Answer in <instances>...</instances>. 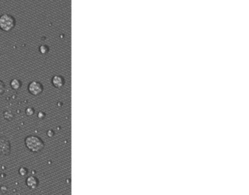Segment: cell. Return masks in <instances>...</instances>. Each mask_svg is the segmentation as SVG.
Segmentation results:
<instances>
[{
	"label": "cell",
	"instance_id": "obj_6",
	"mask_svg": "<svg viewBox=\"0 0 249 195\" xmlns=\"http://www.w3.org/2000/svg\"><path fill=\"white\" fill-rule=\"evenodd\" d=\"M26 184L29 188L31 189H35L38 186L39 181H38V179L36 177L31 176L26 178Z\"/></svg>",
	"mask_w": 249,
	"mask_h": 195
},
{
	"label": "cell",
	"instance_id": "obj_1",
	"mask_svg": "<svg viewBox=\"0 0 249 195\" xmlns=\"http://www.w3.org/2000/svg\"><path fill=\"white\" fill-rule=\"evenodd\" d=\"M24 143L29 151L37 153L42 151L45 147L43 141L36 135H29L24 140Z\"/></svg>",
	"mask_w": 249,
	"mask_h": 195
},
{
	"label": "cell",
	"instance_id": "obj_3",
	"mask_svg": "<svg viewBox=\"0 0 249 195\" xmlns=\"http://www.w3.org/2000/svg\"><path fill=\"white\" fill-rule=\"evenodd\" d=\"M11 152V145L7 137H0V155L8 156Z\"/></svg>",
	"mask_w": 249,
	"mask_h": 195
},
{
	"label": "cell",
	"instance_id": "obj_7",
	"mask_svg": "<svg viewBox=\"0 0 249 195\" xmlns=\"http://www.w3.org/2000/svg\"><path fill=\"white\" fill-rule=\"evenodd\" d=\"M10 86L15 90H18L22 86V82L20 80L18 79H13L11 82H10Z\"/></svg>",
	"mask_w": 249,
	"mask_h": 195
},
{
	"label": "cell",
	"instance_id": "obj_10",
	"mask_svg": "<svg viewBox=\"0 0 249 195\" xmlns=\"http://www.w3.org/2000/svg\"><path fill=\"white\" fill-rule=\"evenodd\" d=\"M18 172L21 176H26L28 174V169L24 167H21V168H20Z\"/></svg>",
	"mask_w": 249,
	"mask_h": 195
},
{
	"label": "cell",
	"instance_id": "obj_5",
	"mask_svg": "<svg viewBox=\"0 0 249 195\" xmlns=\"http://www.w3.org/2000/svg\"><path fill=\"white\" fill-rule=\"evenodd\" d=\"M52 85L56 88L60 89L64 86V83H65V80L63 76H59V75H56V76H53L52 80H51Z\"/></svg>",
	"mask_w": 249,
	"mask_h": 195
},
{
	"label": "cell",
	"instance_id": "obj_13",
	"mask_svg": "<svg viewBox=\"0 0 249 195\" xmlns=\"http://www.w3.org/2000/svg\"><path fill=\"white\" fill-rule=\"evenodd\" d=\"M37 117L39 119H43L46 117V113H44L43 111H39L37 114Z\"/></svg>",
	"mask_w": 249,
	"mask_h": 195
},
{
	"label": "cell",
	"instance_id": "obj_11",
	"mask_svg": "<svg viewBox=\"0 0 249 195\" xmlns=\"http://www.w3.org/2000/svg\"><path fill=\"white\" fill-rule=\"evenodd\" d=\"M34 112H35V111H34V108L32 107H28L26 110V114L27 116H29H29H32L34 114Z\"/></svg>",
	"mask_w": 249,
	"mask_h": 195
},
{
	"label": "cell",
	"instance_id": "obj_12",
	"mask_svg": "<svg viewBox=\"0 0 249 195\" xmlns=\"http://www.w3.org/2000/svg\"><path fill=\"white\" fill-rule=\"evenodd\" d=\"M5 89H6V88H5V83L3 82V81L0 80V96H2V95L4 94V93L5 91Z\"/></svg>",
	"mask_w": 249,
	"mask_h": 195
},
{
	"label": "cell",
	"instance_id": "obj_9",
	"mask_svg": "<svg viewBox=\"0 0 249 195\" xmlns=\"http://www.w3.org/2000/svg\"><path fill=\"white\" fill-rule=\"evenodd\" d=\"M39 52L41 54H43V55H46V54L48 53L49 52V47L47 45H45V44H42V45L39 46Z\"/></svg>",
	"mask_w": 249,
	"mask_h": 195
},
{
	"label": "cell",
	"instance_id": "obj_14",
	"mask_svg": "<svg viewBox=\"0 0 249 195\" xmlns=\"http://www.w3.org/2000/svg\"><path fill=\"white\" fill-rule=\"evenodd\" d=\"M47 135L49 138H52L54 135V131L52 130H49L47 131Z\"/></svg>",
	"mask_w": 249,
	"mask_h": 195
},
{
	"label": "cell",
	"instance_id": "obj_2",
	"mask_svg": "<svg viewBox=\"0 0 249 195\" xmlns=\"http://www.w3.org/2000/svg\"><path fill=\"white\" fill-rule=\"evenodd\" d=\"M16 22L13 15L10 14H3L0 16V29L5 32H9L15 28Z\"/></svg>",
	"mask_w": 249,
	"mask_h": 195
},
{
	"label": "cell",
	"instance_id": "obj_8",
	"mask_svg": "<svg viewBox=\"0 0 249 195\" xmlns=\"http://www.w3.org/2000/svg\"><path fill=\"white\" fill-rule=\"evenodd\" d=\"M3 114L5 119H7V121H12L14 119V114L10 111H6L4 112Z\"/></svg>",
	"mask_w": 249,
	"mask_h": 195
},
{
	"label": "cell",
	"instance_id": "obj_4",
	"mask_svg": "<svg viewBox=\"0 0 249 195\" xmlns=\"http://www.w3.org/2000/svg\"><path fill=\"white\" fill-rule=\"evenodd\" d=\"M28 90L31 95L34 96H37L43 91V85L39 82L32 81L29 84Z\"/></svg>",
	"mask_w": 249,
	"mask_h": 195
}]
</instances>
